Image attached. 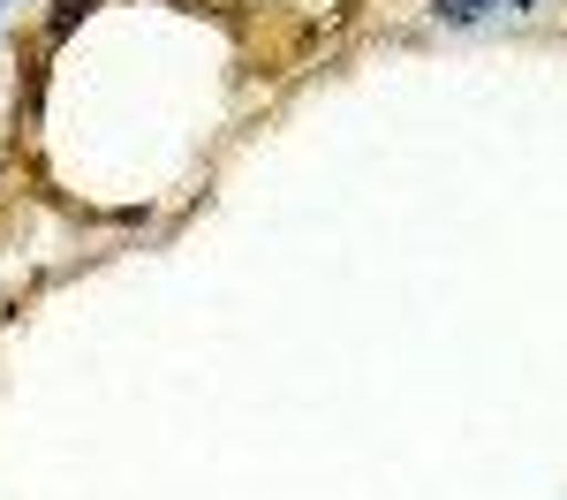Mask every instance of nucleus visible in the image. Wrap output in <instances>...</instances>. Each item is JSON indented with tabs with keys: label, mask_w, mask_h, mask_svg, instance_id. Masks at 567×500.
Wrapping results in <instances>:
<instances>
[{
	"label": "nucleus",
	"mask_w": 567,
	"mask_h": 500,
	"mask_svg": "<svg viewBox=\"0 0 567 500\" xmlns=\"http://www.w3.org/2000/svg\"><path fill=\"white\" fill-rule=\"evenodd\" d=\"M492 8H499V0H432V16L446 23V31H477Z\"/></svg>",
	"instance_id": "1"
},
{
	"label": "nucleus",
	"mask_w": 567,
	"mask_h": 500,
	"mask_svg": "<svg viewBox=\"0 0 567 500\" xmlns=\"http://www.w3.org/2000/svg\"><path fill=\"white\" fill-rule=\"evenodd\" d=\"M84 16H91V0H53V16H45V39L61 45L69 31H76V23H84Z\"/></svg>",
	"instance_id": "2"
},
{
	"label": "nucleus",
	"mask_w": 567,
	"mask_h": 500,
	"mask_svg": "<svg viewBox=\"0 0 567 500\" xmlns=\"http://www.w3.org/2000/svg\"><path fill=\"white\" fill-rule=\"evenodd\" d=\"M507 8H537V0H507Z\"/></svg>",
	"instance_id": "3"
}]
</instances>
